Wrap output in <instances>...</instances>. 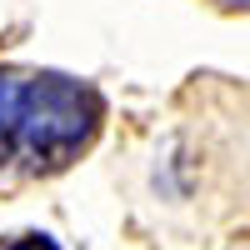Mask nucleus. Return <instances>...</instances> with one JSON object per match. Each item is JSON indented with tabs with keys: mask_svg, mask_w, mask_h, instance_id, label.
I'll return each instance as SVG.
<instances>
[{
	"mask_svg": "<svg viewBox=\"0 0 250 250\" xmlns=\"http://www.w3.org/2000/svg\"><path fill=\"white\" fill-rule=\"evenodd\" d=\"M215 5H225V10H250V0H215Z\"/></svg>",
	"mask_w": 250,
	"mask_h": 250,
	"instance_id": "3",
	"label": "nucleus"
},
{
	"mask_svg": "<svg viewBox=\"0 0 250 250\" xmlns=\"http://www.w3.org/2000/svg\"><path fill=\"white\" fill-rule=\"evenodd\" d=\"M105 100L60 70H0V190L70 170L95 145Z\"/></svg>",
	"mask_w": 250,
	"mask_h": 250,
	"instance_id": "1",
	"label": "nucleus"
},
{
	"mask_svg": "<svg viewBox=\"0 0 250 250\" xmlns=\"http://www.w3.org/2000/svg\"><path fill=\"white\" fill-rule=\"evenodd\" d=\"M0 250H60L50 235H20V240H10V245H0Z\"/></svg>",
	"mask_w": 250,
	"mask_h": 250,
	"instance_id": "2",
	"label": "nucleus"
}]
</instances>
